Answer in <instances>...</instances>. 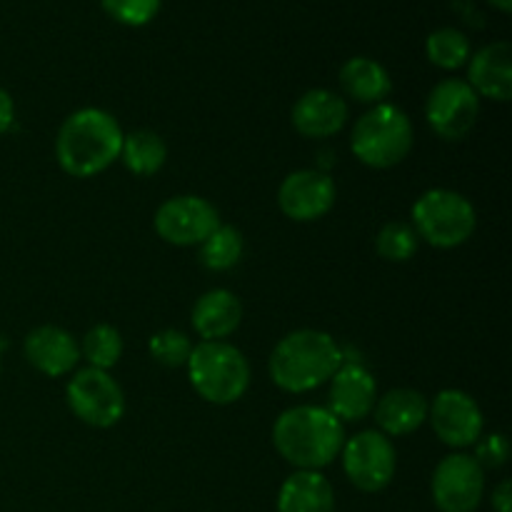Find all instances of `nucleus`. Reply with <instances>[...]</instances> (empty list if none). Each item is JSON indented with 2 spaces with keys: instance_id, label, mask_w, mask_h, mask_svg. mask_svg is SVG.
<instances>
[{
  "instance_id": "1",
  "label": "nucleus",
  "mask_w": 512,
  "mask_h": 512,
  "mask_svg": "<svg viewBox=\"0 0 512 512\" xmlns=\"http://www.w3.org/2000/svg\"><path fill=\"white\" fill-rule=\"evenodd\" d=\"M123 130L118 120L100 108L75 110L60 125L55 138L58 165L73 178H93L120 158Z\"/></svg>"
},
{
  "instance_id": "2",
  "label": "nucleus",
  "mask_w": 512,
  "mask_h": 512,
  "mask_svg": "<svg viewBox=\"0 0 512 512\" xmlns=\"http://www.w3.org/2000/svg\"><path fill=\"white\" fill-rule=\"evenodd\" d=\"M273 445L280 458L298 470H323L345 445V428L328 408L295 405L273 425Z\"/></svg>"
},
{
  "instance_id": "3",
  "label": "nucleus",
  "mask_w": 512,
  "mask_h": 512,
  "mask_svg": "<svg viewBox=\"0 0 512 512\" xmlns=\"http://www.w3.org/2000/svg\"><path fill=\"white\" fill-rule=\"evenodd\" d=\"M343 365V350L323 330H293L270 355V378L285 393H310Z\"/></svg>"
},
{
  "instance_id": "4",
  "label": "nucleus",
  "mask_w": 512,
  "mask_h": 512,
  "mask_svg": "<svg viewBox=\"0 0 512 512\" xmlns=\"http://www.w3.org/2000/svg\"><path fill=\"white\" fill-rule=\"evenodd\" d=\"M185 368L195 393L213 405L238 403L250 388L248 360L225 340H203L193 345Z\"/></svg>"
},
{
  "instance_id": "5",
  "label": "nucleus",
  "mask_w": 512,
  "mask_h": 512,
  "mask_svg": "<svg viewBox=\"0 0 512 512\" xmlns=\"http://www.w3.org/2000/svg\"><path fill=\"white\" fill-rule=\"evenodd\" d=\"M350 148L368 168H393L413 148V123L398 105L378 103L353 125Z\"/></svg>"
},
{
  "instance_id": "6",
  "label": "nucleus",
  "mask_w": 512,
  "mask_h": 512,
  "mask_svg": "<svg viewBox=\"0 0 512 512\" xmlns=\"http://www.w3.org/2000/svg\"><path fill=\"white\" fill-rule=\"evenodd\" d=\"M478 215L465 195L448 188H433L413 205V230L433 248H458L473 238Z\"/></svg>"
},
{
  "instance_id": "7",
  "label": "nucleus",
  "mask_w": 512,
  "mask_h": 512,
  "mask_svg": "<svg viewBox=\"0 0 512 512\" xmlns=\"http://www.w3.org/2000/svg\"><path fill=\"white\" fill-rule=\"evenodd\" d=\"M65 395L75 418L90 428H113L125 413V395L108 370H78L70 378Z\"/></svg>"
},
{
  "instance_id": "8",
  "label": "nucleus",
  "mask_w": 512,
  "mask_h": 512,
  "mask_svg": "<svg viewBox=\"0 0 512 512\" xmlns=\"http://www.w3.org/2000/svg\"><path fill=\"white\" fill-rule=\"evenodd\" d=\"M343 470L363 493H380L395 475V448L380 430H365L343 445Z\"/></svg>"
},
{
  "instance_id": "9",
  "label": "nucleus",
  "mask_w": 512,
  "mask_h": 512,
  "mask_svg": "<svg viewBox=\"0 0 512 512\" xmlns=\"http://www.w3.org/2000/svg\"><path fill=\"white\" fill-rule=\"evenodd\" d=\"M480 113V95L468 85V80H440L428 95L425 118L430 128L445 140H460L473 130Z\"/></svg>"
},
{
  "instance_id": "10",
  "label": "nucleus",
  "mask_w": 512,
  "mask_h": 512,
  "mask_svg": "<svg viewBox=\"0 0 512 512\" xmlns=\"http://www.w3.org/2000/svg\"><path fill=\"white\" fill-rule=\"evenodd\" d=\"M485 495V470L473 455L453 453L433 473V500L440 512H475Z\"/></svg>"
},
{
  "instance_id": "11",
  "label": "nucleus",
  "mask_w": 512,
  "mask_h": 512,
  "mask_svg": "<svg viewBox=\"0 0 512 512\" xmlns=\"http://www.w3.org/2000/svg\"><path fill=\"white\" fill-rule=\"evenodd\" d=\"M220 225L213 203L198 195H178L165 200L155 213V230L170 245H200Z\"/></svg>"
},
{
  "instance_id": "12",
  "label": "nucleus",
  "mask_w": 512,
  "mask_h": 512,
  "mask_svg": "<svg viewBox=\"0 0 512 512\" xmlns=\"http://www.w3.org/2000/svg\"><path fill=\"white\" fill-rule=\"evenodd\" d=\"M435 435L450 448H470L483 438L480 405L463 390H440L428 408Z\"/></svg>"
},
{
  "instance_id": "13",
  "label": "nucleus",
  "mask_w": 512,
  "mask_h": 512,
  "mask_svg": "<svg viewBox=\"0 0 512 512\" xmlns=\"http://www.w3.org/2000/svg\"><path fill=\"white\" fill-rule=\"evenodd\" d=\"M278 205L288 218L310 223L330 213L335 205V183L320 170H295L283 180L278 190Z\"/></svg>"
},
{
  "instance_id": "14",
  "label": "nucleus",
  "mask_w": 512,
  "mask_h": 512,
  "mask_svg": "<svg viewBox=\"0 0 512 512\" xmlns=\"http://www.w3.org/2000/svg\"><path fill=\"white\" fill-rule=\"evenodd\" d=\"M378 400L373 373L360 363H345L330 378L328 410L340 423H358L368 418Z\"/></svg>"
},
{
  "instance_id": "15",
  "label": "nucleus",
  "mask_w": 512,
  "mask_h": 512,
  "mask_svg": "<svg viewBox=\"0 0 512 512\" xmlns=\"http://www.w3.org/2000/svg\"><path fill=\"white\" fill-rule=\"evenodd\" d=\"M25 358L38 373L48 378H60L68 375L78 365L80 348L68 330L58 325H40L25 335Z\"/></svg>"
},
{
  "instance_id": "16",
  "label": "nucleus",
  "mask_w": 512,
  "mask_h": 512,
  "mask_svg": "<svg viewBox=\"0 0 512 512\" xmlns=\"http://www.w3.org/2000/svg\"><path fill=\"white\" fill-rule=\"evenodd\" d=\"M348 123V103L333 90L313 88L293 105V125L305 138H333Z\"/></svg>"
},
{
  "instance_id": "17",
  "label": "nucleus",
  "mask_w": 512,
  "mask_h": 512,
  "mask_svg": "<svg viewBox=\"0 0 512 512\" xmlns=\"http://www.w3.org/2000/svg\"><path fill=\"white\" fill-rule=\"evenodd\" d=\"M468 85L478 95L498 103H508L512 98V48L505 40L490 43L470 55L468 60Z\"/></svg>"
},
{
  "instance_id": "18",
  "label": "nucleus",
  "mask_w": 512,
  "mask_h": 512,
  "mask_svg": "<svg viewBox=\"0 0 512 512\" xmlns=\"http://www.w3.org/2000/svg\"><path fill=\"white\" fill-rule=\"evenodd\" d=\"M430 403L423 393L410 388H395L375 400V420L385 438H403L415 433L428 420Z\"/></svg>"
},
{
  "instance_id": "19",
  "label": "nucleus",
  "mask_w": 512,
  "mask_h": 512,
  "mask_svg": "<svg viewBox=\"0 0 512 512\" xmlns=\"http://www.w3.org/2000/svg\"><path fill=\"white\" fill-rule=\"evenodd\" d=\"M243 305L225 288L208 290L193 305V328L203 340H225L238 330Z\"/></svg>"
},
{
  "instance_id": "20",
  "label": "nucleus",
  "mask_w": 512,
  "mask_h": 512,
  "mask_svg": "<svg viewBox=\"0 0 512 512\" xmlns=\"http://www.w3.org/2000/svg\"><path fill=\"white\" fill-rule=\"evenodd\" d=\"M335 493L330 480L318 470H298L278 493V512H333Z\"/></svg>"
},
{
  "instance_id": "21",
  "label": "nucleus",
  "mask_w": 512,
  "mask_h": 512,
  "mask_svg": "<svg viewBox=\"0 0 512 512\" xmlns=\"http://www.w3.org/2000/svg\"><path fill=\"white\" fill-rule=\"evenodd\" d=\"M340 85L350 98L358 103H383L393 90V80H390L388 70L373 58H350L348 63L340 68Z\"/></svg>"
},
{
  "instance_id": "22",
  "label": "nucleus",
  "mask_w": 512,
  "mask_h": 512,
  "mask_svg": "<svg viewBox=\"0 0 512 512\" xmlns=\"http://www.w3.org/2000/svg\"><path fill=\"white\" fill-rule=\"evenodd\" d=\"M168 158V145L153 130H135V133L123 135V148H120V160L130 173L140 175H153L158 173Z\"/></svg>"
},
{
  "instance_id": "23",
  "label": "nucleus",
  "mask_w": 512,
  "mask_h": 512,
  "mask_svg": "<svg viewBox=\"0 0 512 512\" xmlns=\"http://www.w3.org/2000/svg\"><path fill=\"white\" fill-rule=\"evenodd\" d=\"M240 258H243V235L233 225L220 223L200 243V263L213 273H225V270L235 268Z\"/></svg>"
},
{
  "instance_id": "24",
  "label": "nucleus",
  "mask_w": 512,
  "mask_h": 512,
  "mask_svg": "<svg viewBox=\"0 0 512 512\" xmlns=\"http://www.w3.org/2000/svg\"><path fill=\"white\" fill-rule=\"evenodd\" d=\"M425 53L430 63L438 68L458 70L468 65L473 50H470L468 35L460 33L458 28H438L425 40Z\"/></svg>"
},
{
  "instance_id": "25",
  "label": "nucleus",
  "mask_w": 512,
  "mask_h": 512,
  "mask_svg": "<svg viewBox=\"0 0 512 512\" xmlns=\"http://www.w3.org/2000/svg\"><path fill=\"white\" fill-rule=\"evenodd\" d=\"M83 355L88 358L90 368H113L120 360V355H123V338H120V333L113 325H95V328H90L88 333H85Z\"/></svg>"
},
{
  "instance_id": "26",
  "label": "nucleus",
  "mask_w": 512,
  "mask_h": 512,
  "mask_svg": "<svg viewBox=\"0 0 512 512\" xmlns=\"http://www.w3.org/2000/svg\"><path fill=\"white\" fill-rule=\"evenodd\" d=\"M375 248L383 260L390 263H405L415 255L418 250V235H415L413 225L408 223H388L383 225V230L378 233L375 240Z\"/></svg>"
},
{
  "instance_id": "27",
  "label": "nucleus",
  "mask_w": 512,
  "mask_h": 512,
  "mask_svg": "<svg viewBox=\"0 0 512 512\" xmlns=\"http://www.w3.org/2000/svg\"><path fill=\"white\" fill-rule=\"evenodd\" d=\"M148 350L160 365H165V368H180V365L188 363L193 343H190V338L183 330L168 328L160 330V333H155L153 338H150Z\"/></svg>"
},
{
  "instance_id": "28",
  "label": "nucleus",
  "mask_w": 512,
  "mask_h": 512,
  "mask_svg": "<svg viewBox=\"0 0 512 512\" xmlns=\"http://www.w3.org/2000/svg\"><path fill=\"white\" fill-rule=\"evenodd\" d=\"M105 15L115 23L128 25V28H140L148 25L158 15L163 0H100Z\"/></svg>"
},
{
  "instance_id": "29",
  "label": "nucleus",
  "mask_w": 512,
  "mask_h": 512,
  "mask_svg": "<svg viewBox=\"0 0 512 512\" xmlns=\"http://www.w3.org/2000/svg\"><path fill=\"white\" fill-rule=\"evenodd\" d=\"M510 443L503 433H490L475 443V463L480 468H503L508 463Z\"/></svg>"
},
{
  "instance_id": "30",
  "label": "nucleus",
  "mask_w": 512,
  "mask_h": 512,
  "mask_svg": "<svg viewBox=\"0 0 512 512\" xmlns=\"http://www.w3.org/2000/svg\"><path fill=\"white\" fill-rule=\"evenodd\" d=\"M15 123V105L13 98L8 95V90L0 88V135L8 133Z\"/></svg>"
},
{
  "instance_id": "31",
  "label": "nucleus",
  "mask_w": 512,
  "mask_h": 512,
  "mask_svg": "<svg viewBox=\"0 0 512 512\" xmlns=\"http://www.w3.org/2000/svg\"><path fill=\"white\" fill-rule=\"evenodd\" d=\"M493 508L495 512H512V485L510 480H503L493 490Z\"/></svg>"
},
{
  "instance_id": "32",
  "label": "nucleus",
  "mask_w": 512,
  "mask_h": 512,
  "mask_svg": "<svg viewBox=\"0 0 512 512\" xmlns=\"http://www.w3.org/2000/svg\"><path fill=\"white\" fill-rule=\"evenodd\" d=\"M490 5H493V8H498L500 13H510L512 10V0H488Z\"/></svg>"
},
{
  "instance_id": "33",
  "label": "nucleus",
  "mask_w": 512,
  "mask_h": 512,
  "mask_svg": "<svg viewBox=\"0 0 512 512\" xmlns=\"http://www.w3.org/2000/svg\"><path fill=\"white\" fill-rule=\"evenodd\" d=\"M5 348V340H0V350H3Z\"/></svg>"
}]
</instances>
